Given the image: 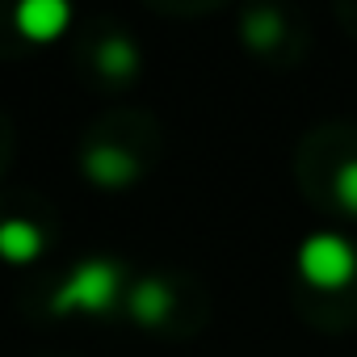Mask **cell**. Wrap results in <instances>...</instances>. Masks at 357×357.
<instances>
[{"instance_id": "obj_1", "label": "cell", "mask_w": 357, "mask_h": 357, "mask_svg": "<svg viewBox=\"0 0 357 357\" xmlns=\"http://www.w3.org/2000/svg\"><path fill=\"white\" fill-rule=\"evenodd\" d=\"M118 294V265L109 261H80L72 278L55 290L51 307L55 311H105Z\"/></svg>"}, {"instance_id": "obj_2", "label": "cell", "mask_w": 357, "mask_h": 357, "mask_svg": "<svg viewBox=\"0 0 357 357\" xmlns=\"http://www.w3.org/2000/svg\"><path fill=\"white\" fill-rule=\"evenodd\" d=\"M353 265H357V252H353L349 240L336 236V231H315V236H307L303 248H298V269H303V278L315 282V286H340V282H349Z\"/></svg>"}, {"instance_id": "obj_3", "label": "cell", "mask_w": 357, "mask_h": 357, "mask_svg": "<svg viewBox=\"0 0 357 357\" xmlns=\"http://www.w3.org/2000/svg\"><path fill=\"white\" fill-rule=\"evenodd\" d=\"M13 22L30 38H55L72 22V9H68V0H22Z\"/></svg>"}, {"instance_id": "obj_4", "label": "cell", "mask_w": 357, "mask_h": 357, "mask_svg": "<svg viewBox=\"0 0 357 357\" xmlns=\"http://www.w3.org/2000/svg\"><path fill=\"white\" fill-rule=\"evenodd\" d=\"M84 172L93 176V181H101V185H118V181H130L139 168L118 147H93V151H84Z\"/></svg>"}, {"instance_id": "obj_5", "label": "cell", "mask_w": 357, "mask_h": 357, "mask_svg": "<svg viewBox=\"0 0 357 357\" xmlns=\"http://www.w3.org/2000/svg\"><path fill=\"white\" fill-rule=\"evenodd\" d=\"M43 248V231L26 219H5L0 223V252L9 261H30Z\"/></svg>"}, {"instance_id": "obj_6", "label": "cell", "mask_w": 357, "mask_h": 357, "mask_svg": "<svg viewBox=\"0 0 357 357\" xmlns=\"http://www.w3.org/2000/svg\"><path fill=\"white\" fill-rule=\"evenodd\" d=\"M168 307H172V294H168V286H164V282L143 278V282L135 286V294H130V311H135L139 319H147V324L164 319V315H168Z\"/></svg>"}, {"instance_id": "obj_7", "label": "cell", "mask_w": 357, "mask_h": 357, "mask_svg": "<svg viewBox=\"0 0 357 357\" xmlns=\"http://www.w3.org/2000/svg\"><path fill=\"white\" fill-rule=\"evenodd\" d=\"M97 63H101V72H109V76H130V72L139 68V51L130 47V38L114 34V38H105V43L97 47Z\"/></svg>"}, {"instance_id": "obj_8", "label": "cell", "mask_w": 357, "mask_h": 357, "mask_svg": "<svg viewBox=\"0 0 357 357\" xmlns=\"http://www.w3.org/2000/svg\"><path fill=\"white\" fill-rule=\"evenodd\" d=\"M278 34H282L278 13L257 9V13H248V17H244V38H248L252 47H269V43H278Z\"/></svg>"}, {"instance_id": "obj_9", "label": "cell", "mask_w": 357, "mask_h": 357, "mask_svg": "<svg viewBox=\"0 0 357 357\" xmlns=\"http://www.w3.org/2000/svg\"><path fill=\"white\" fill-rule=\"evenodd\" d=\"M336 198H340L349 211H357V160H349V164L336 172Z\"/></svg>"}]
</instances>
